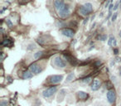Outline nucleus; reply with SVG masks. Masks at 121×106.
Wrapping results in <instances>:
<instances>
[{
  "label": "nucleus",
  "mask_w": 121,
  "mask_h": 106,
  "mask_svg": "<svg viewBox=\"0 0 121 106\" xmlns=\"http://www.w3.org/2000/svg\"><path fill=\"white\" fill-rule=\"evenodd\" d=\"M116 60H117V61H120V58H119V57H117V58H116Z\"/></svg>",
  "instance_id": "obj_31"
},
{
  "label": "nucleus",
  "mask_w": 121,
  "mask_h": 106,
  "mask_svg": "<svg viewBox=\"0 0 121 106\" xmlns=\"http://www.w3.org/2000/svg\"><path fill=\"white\" fill-rule=\"evenodd\" d=\"M113 44H114V47H115V46H116V40H115V39H114V42H113Z\"/></svg>",
  "instance_id": "obj_30"
},
{
  "label": "nucleus",
  "mask_w": 121,
  "mask_h": 106,
  "mask_svg": "<svg viewBox=\"0 0 121 106\" xmlns=\"http://www.w3.org/2000/svg\"><path fill=\"white\" fill-rule=\"evenodd\" d=\"M101 65V61H97L95 63V66H96V67H98V66H99Z\"/></svg>",
  "instance_id": "obj_23"
},
{
  "label": "nucleus",
  "mask_w": 121,
  "mask_h": 106,
  "mask_svg": "<svg viewBox=\"0 0 121 106\" xmlns=\"http://www.w3.org/2000/svg\"><path fill=\"white\" fill-rule=\"evenodd\" d=\"M42 55H43V51H37V53H35V54H34L33 56H34V58H35V59H39V58H40Z\"/></svg>",
  "instance_id": "obj_15"
},
{
  "label": "nucleus",
  "mask_w": 121,
  "mask_h": 106,
  "mask_svg": "<svg viewBox=\"0 0 121 106\" xmlns=\"http://www.w3.org/2000/svg\"><path fill=\"white\" fill-rule=\"evenodd\" d=\"M107 99L109 104H114L116 100V94L114 89H109L107 92Z\"/></svg>",
  "instance_id": "obj_5"
},
{
  "label": "nucleus",
  "mask_w": 121,
  "mask_h": 106,
  "mask_svg": "<svg viewBox=\"0 0 121 106\" xmlns=\"http://www.w3.org/2000/svg\"><path fill=\"white\" fill-rule=\"evenodd\" d=\"M114 6L112 4H109V12H110V11H112V9H114Z\"/></svg>",
  "instance_id": "obj_25"
},
{
  "label": "nucleus",
  "mask_w": 121,
  "mask_h": 106,
  "mask_svg": "<svg viewBox=\"0 0 121 106\" xmlns=\"http://www.w3.org/2000/svg\"><path fill=\"white\" fill-rule=\"evenodd\" d=\"M119 2H117L115 4V5H114V9H113V10H117L118 9V8H119Z\"/></svg>",
  "instance_id": "obj_22"
},
{
  "label": "nucleus",
  "mask_w": 121,
  "mask_h": 106,
  "mask_svg": "<svg viewBox=\"0 0 121 106\" xmlns=\"http://www.w3.org/2000/svg\"><path fill=\"white\" fill-rule=\"evenodd\" d=\"M75 77V74L73 72L70 73L69 75L67 76V77H66V82H70V81H71L73 79H74Z\"/></svg>",
  "instance_id": "obj_14"
},
{
  "label": "nucleus",
  "mask_w": 121,
  "mask_h": 106,
  "mask_svg": "<svg viewBox=\"0 0 121 106\" xmlns=\"http://www.w3.org/2000/svg\"><path fill=\"white\" fill-rule=\"evenodd\" d=\"M120 9H121V4H120Z\"/></svg>",
  "instance_id": "obj_35"
},
{
  "label": "nucleus",
  "mask_w": 121,
  "mask_h": 106,
  "mask_svg": "<svg viewBox=\"0 0 121 106\" xmlns=\"http://www.w3.org/2000/svg\"><path fill=\"white\" fill-rule=\"evenodd\" d=\"M119 73H120V76H121V68L119 69Z\"/></svg>",
  "instance_id": "obj_33"
},
{
  "label": "nucleus",
  "mask_w": 121,
  "mask_h": 106,
  "mask_svg": "<svg viewBox=\"0 0 121 106\" xmlns=\"http://www.w3.org/2000/svg\"><path fill=\"white\" fill-rule=\"evenodd\" d=\"M35 48V45H32V44H30V45H29V47H27V49H28V50H32V49H34Z\"/></svg>",
  "instance_id": "obj_24"
},
{
  "label": "nucleus",
  "mask_w": 121,
  "mask_h": 106,
  "mask_svg": "<svg viewBox=\"0 0 121 106\" xmlns=\"http://www.w3.org/2000/svg\"><path fill=\"white\" fill-rule=\"evenodd\" d=\"M117 16H118V13H114L112 15V17H111V21H112V22H114V21L116 20V18H117Z\"/></svg>",
  "instance_id": "obj_20"
},
{
  "label": "nucleus",
  "mask_w": 121,
  "mask_h": 106,
  "mask_svg": "<svg viewBox=\"0 0 121 106\" xmlns=\"http://www.w3.org/2000/svg\"><path fill=\"white\" fill-rule=\"evenodd\" d=\"M29 71H31L33 74H40L41 72L42 71V69L41 68V66H39L36 63H33V64H31L29 66Z\"/></svg>",
  "instance_id": "obj_6"
},
{
  "label": "nucleus",
  "mask_w": 121,
  "mask_h": 106,
  "mask_svg": "<svg viewBox=\"0 0 121 106\" xmlns=\"http://www.w3.org/2000/svg\"><path fill=\"white\" fill-rule=\"evenodd\" d=\"M60 32L62 35H64L66 37H73L75 35V32L72 29L70 28H63L60 30Z\"/></svg>",
  "instance_id": "obj_9"
},
{
  "label": "nucleus",
  "mask_w": 121,
  "mask_h": 106,
  "mask_svg": "<svg viewBox=\"0 0 121 106\" xmlns=\"http://www.w3.org/2000/svg\"><path fill=\"white\" fill-rule=\"evenodd\" d=\"M114 54L117 55V54H118V52H119V51H118V49H114Z\"/></svg>",
  "instance_id": "obj_28"
},
{
  "label": "nucleus",
  "mask_w": 121,
  "mask_h": 106,
  "mask_svg": "<svg viewBox=\"0 0 121 106\" xmlns=\"http://www.w3.org/2000/svg\"><path fill=\"white\" fill-rule=\"evenodd\" d=\"M100 88V81L99 80H94L91 85V89L93 91H96Z\"/></svg>",
  "instance_id": "obj_10"
},
{
  "label": "nucleus",
  "mask_w": 121,
  "mask_h": 106,
  "mask_svg": "<svg viewBox=\"0 0 121 106\" xmlns=\"http://www.w3.org/2000/svg\"><path fill=\"white\" fill-rule=\"evenodd\" d=\"M91 77H87V78H85V79H83L82 82L86 83V84H88L89 82H91Z\"/></svg>",
  "instance_id": "obj_19"
},
{
  "label": "nucleus",
  "mask_w": 121,
  "mask_h": 106,
  "mask_svg": "<svg viewBox=\"0 0 121 106\" xmlns=\"http://www.w3.org/2000/svg\"><path fill=\"white\" fill-rule=\"evenodd\" d=\"M119 37H121V31H119Z\"/></svg>",
  "instance_id": "obj_32"
},
{
  "label": "nucleus",
  "mask_w": 121,
  "mask_h": 106,
  "mask_svg": "<svg viewBox=\"0 0 121 106\" xmlns=\"http://www.w3.org/2000/svg\"><path fill=\"white\" fill-rule=\"evenodd\" d=\"M52 64L54 65L55 66L59 68H65L66 67V62L63 61L60 56H56L53 59L52 61Z\"/></svg>",
  "instance_id": "obj_4"
},
{
  "label": "nucleus",
  "mask_w": 121,
  "mask_h": 106,
  "mask_svg": "<svg viewBox=\"0 0 121 106\" xmlns=\"http://www.w3.org/2000/svg\"><path fill=\"white\" fill-rule=\"evenodd\" d=\"M77 97L81 100H86L87 98L89 97V94L87 93L84 92V91H78L77 92Z\"/></svg>",
  "instance_id": "obj_11"
},
{
  "label": "nucleus",
  "mask_w": 121,
  "mask_h": 106,
  "mask_svg": "<svg viewBox=\"0 0 121 106\" xmlns=\"http://www.w3.org/2000/svg\"><path fill=\"white\" fill-rule=\"evenodd\" d=\"M119 4H121V0H119Z\"/></svg>",
  "instance_id": "obj_34"
},
{
  "label": "nucleus",
  "mask_w": 121,
  "mask_h": 106,
  "mask_svg": "<svg viewBox=\"0 0 121 106\" xmlns=\"http://www.w3.org/2000/svg\"><path fill=\"white\" fill-rule=\"evenodd\" d=\"M114 37H113V36H110V37H109V41H108V45H109V46L112 45V42H114Z\"/></svg>",
  "instance_id": "obj_18"
},
{
  "label": "nucleus",
  "mask_w": 121,
  "mask_h": 106,
  "mask_svg": "<svg viewBox=\"0 0 121 106\" xmlns=\"http://www.w3.org/2000/svg\"><path fill=\"white\" fill-rule=\"evenodd\" d=\"M13 42L12 39L10 38H4L2 42V45L6 47H11L13 46Z\"/></svg>",
  "instance_id": "obj_12"
},
{
  "label": "nucleus",
  "mask_w": 121,
  "mask_h": 106,
  "mask_svg": "<svg viewBox=\"0 0 121 106\" xmlns=\"http://www.w3.org/2000/svg\"><path fill=\"white\" fill-rule=\"evenodd\" d=\"M70 13H71V8H70V6L68 4H66L64 8L58 12V15L61 18H66L67 17H69Z\"/></svg>",
  "instance_id": "obj_2"
},
{
  "label": "nucleus",
  "mask_w": 121,
  "mask_h": 106,
  "mask_svg": "<svg viewBox=\"0 0 121 106\" xmlns=\"http://www.w3.org/2000/svg\"><path fill=\"white\" fill-rule=\"evenodd\" d=\"M88 20H89V18H88V17H87V18H86V19H85V20H84V22H83V24H84V25H85V24H86V22H88Z\"/></svg>",
  "instance_id": "obj_27"
},
{
  "label": "nucleus",
  "mask_w": 121,
  "mask_h": 106,
  "mask_svg": "<svg viewBox=\"0 0 121 106\" xmlns=\"http://www.w3.org/2000/svg\"><path fill=\"white\" fill-rule=\"evenodd\" d=\"M32 76H33V74H32V73L30 71H24L23 74H22V78H23L24 80L31 79V78H32Z\"/></svg>",
  "instance_id": "obj_13"
},
{
  "label": "nucleus",
  "mask_w": 121,
  "mask_h": 106,
  "mask_svg": "<svg viewBox=\"0 0 121 106\" xmlns=\"http://www.w3.org/2000/svg\"><path fill=\"white\" fill-rule=\"evenodd\" d=\"M6 23H7V25H8V27H9V28H12L13 27V22H12V21L10 20V19H6Z\"/></svg>",
  "instance_id": "obj_17"
},
{
  "label": "nucleus",
  "mask_w": 121,
  "mask_h": 106,
  "mask_svg": "<svg viewBox=\"0 0 121 106\" xmlns=\"http://www.w3.org/2000/svg\"><path fill=\"white\" fill-rule=\"evenodd\" d=\"M65 5H66V4H65L64 0H55L54 1V6H55V8L57 11V13L60 10H61Z\"/></svg>",
  "instance_id": "obj_8"
},
{
  "label": "nucleus",
  "mask_w": 121,
  "mask_h": 106,
  "mask_svg": "<svg viewBox=\"0 0 121 106\" xmlns=\"http://www.w3.org/2000/svg\"><path fill=\"white\" fill-rule=\"evenodd\" d=\"M98 38L100 41H102V42H104V41H106V39H107V35H106V34H103V35L99 36Z\"/></svg>",
  "instance_id": "obj_16"
},
{
  "label": "nucleus",
  "mask_w": 121,
  "mask_h": 106,
  "mask_svg": "<svg viewBox=\"0 0 121 106\" xmlns=\"http://www.w3.org/2000/svg\"><path fill=\"white\" fill-rule=\"evenodd\" d=\"M109 2H110V0H108L107 3L105 4V8H107V7H109Z\"/></svg>",
  "instance_id": "obj_26"
},
{
  "label": "nucleus",
  "mask_w": 121,
  "mask_h": 106,
  "mask_svg": "<svg viewBox=\"0 0 121 106\" xmlns=\"http://www.w3.org/2000/svg\"><path fill=\"white\" fill-rule=\"evenodd\" d=\"M63 80V76L62 75H54L50 77V82L52 84H58V83L61 82Z\"/></svg>",
  "instance_id": "obj_7"
},
{
  "label": "nucleus",
  "mask_w": 121,
  "mask_h": 106,
  "mask_svg": "<svg viewBox=\"0 0 121 106\" xmlns=\"http://www.w3.org/2000/svg\"><path fill=\"white\" fill-rule=\"evenodd\" d=\"M7 104H8L7 101L4 100V99L0 101V106H7Z\"/></svg>",
  "instance_id": "obj_21"
},
{
  "label": "nucleus",
  "mask_w": 121,
  "mask_h": 106,
  "mask_svg": "<svg viewBox=\"0 0 121 106\" xmlns=\"http://www.w3.org/2000/svg\"><path fill=\"white\" fill-rule=\"evenodd\" d=\"M57 91V87L56 86H52V87L48 88L46 90H44L42 92V95L44 98H50L51 96H52Z\"/></svg>",
  "instance_id": "obj_3"
},
{
  "label": "nucleus",
  "mask_w": 121,
  "mask_h": 106,
  "mask_svg": "<svg viewBox=\"0 0 121 106\" xmlns=\"http://www.w3.org/2000/svg\"><path fill=\"white\" fill-rule=\"evenodd\" d=\"M93 11V5L91 3H86L83 6H81L79 9V13L82 16H87Z\"/></svg>",
  "instance_id": "obj_1"
},
{
  "label": "nucleus",
  "mask_w": 121,
  "mask_h": 106,
  "mask_svg": "<svg viewBox=\"0 0 121 106\" xmlns=\"http://www.w3.org/2000/svg\"><path fill=\"white\" fill-rule=\"evenodd\" d=\"M114 60H113V61L110 62V66H114Z\"/></svg>",
  "instance_id": "obj_29"
}]
</instances>
